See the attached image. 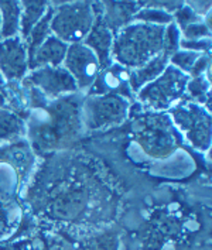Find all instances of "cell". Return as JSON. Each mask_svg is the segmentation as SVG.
Instances as JSON below:
<instances>
[{"instance_id": "obj_1", "label": "cell", "mask_w": 212, "mask_h": 250, "mask_svg": "<svg viewBox=\"0 0 212 250\" xmlns=\"http://www.w3.org/2000/svg\"><path fill=\"white\" fill-rule=\"evenodd\" d=\"M164 27L132 21L115 33L113 61L134 69L163 51Z\"/></svg>"}, {"instance_id": "obj_2", "label": "cell", "mask_w": 212, "mask_h": 250, "mask_svg": "<svg viewBox=\"0 0 212 250\" xmlns=\"http://www.w3.org/2000/svg\"><path fill=\"white\" fill-rule=\"evenodd\" d=\"M51 6L54 36L68 45L84 42L96 19L95 1H51Z\"/></svg>"}, {"instance_id": "obj_3", "label": "cell", "mask_w": 212, "mask_h": 250, "mask_svg": "<svg viewBox=\"0 0 212 250\" xmlns=\"http://www.w3.org/2000/svg\"><path fill=\"white\" fill-rule=\"evenodd\" d=\"M130 112V102L119 95H85L81 104L82 127L104 130L122 125Z\"/></svg>"}, {"instance_id": "obj_4", "label": "cell", "mask_w": 212, "mask_h": 250, "mask_svg": "<svg viewBox=\"0 0 212 250\" xmlns=\"http://www.w3.org/2000/svg\"><path fill=\"white\" fill-rule=\"evenodd\" d=\"M190 77L180 69L169 65L159 78L143 86L137 95L140 104L156 110L171 109L186 95Z\"/></svg>"}, {"instance_id": "obj_5", "label": "cell", "mask_w": 212, "mask_h": 250, "mask_svg": "<svg viewBox=\"0 0 212 250\" xmlns=\"http://www.w3.org/2000/svg\"><path fill=\"white\" fill-rule=\"evenodd\" d=\"M171 116L190 145L199 151L211 150V113L192 101L171 107Z\"/></svg>"}, {"instance_id": "obj_6", "label": "cell", "mask_w": 212, "mask_h": 250, "mask_svg": "<svg viewBox=\"0 0 212 250\" xmlns=\"http://www.w3.org/2000/svg\"><path fill=\"white\" fill-rule=\"evenodd\" d=\"M27 82L47 99L55 101L78 93V86L64 66H42L28 72Z\"/></svg>"}, {"instance_id": "obj_7", "label": "cell", "mask_w": 212, "mask_h": 250, "mask_svg": "<svg viewBox=\"0 0 212 250\" xmlns=\"http://www.w3.org/2000/svg\"><path fill=\"white\" fill-rule=\"evenodd\" d=\"M63 66L74 78L81 93H86L89 91L102 69L96 55L84 42L71 44L68 47Z\"/></svg>"}, {"instance_id": "obj_8", "label": "cell", "mask_w": 212, "mask_h": 250, "mask_svg": "<svg viewBox=\"0 0 212 250\" xmlns=\"http://www.w3.org/2000/svg\"><path fill=\"white\" fill-rule=\"evenodd\" d=\"M28 72L26 41L20 36L0 40V75L4 82L24 81Z\"/></svg>"}, {"instance_id": "obj_9", "label": "cell", "mask_w": 212, "mask_h": 250, "mask_svg": "<svg viewBox=\"0 0 212 250\" xmlns=\"http://www.w3.org/2000/svg\"><path fill=\"white\" fill-rule=\"evenodd\" d=\"M105 93L119 95L122 98L127 99L129 102H132L134 92L130 86V69L115 61L106 68H102L86 95H105Z\"/></svg>"}, {"instance_id": "obj_10", "label": "cell", "mask_w": 212, "mask_h": 250, "mask_svg": "<svg viewBox=\"0 0 212 250\" xmlns=\"http://www.w3.org/2000/svg\"><path fill=\"white\" fill-rule=\"evenodd\" d=\"M96 19L89 34L84 40V44L91 48L96 55L98 61L102 68H106L113 62V41L115 33L106 26V23L101 14V1H95Z\"/></svg>"}, {"instance_id": "obj_11", "label": "cell", "mask_w": 212, "mask_h": 250, "mask_svg": "<svg viewBox=\"0 0 212 250\" xmlns=\"http://www.w3.org/2000/svg\"><path fill=\"white\" fill-rule=\"evenodd\" d=\"M68 47L66 42L57 39L54 34L50 36L28 60L30 71L42 66H61L64 64Z\"/></svg>"}, {"instance_id": "obj_12", "label": "cell", "mask_w": 212, "mask_h": 250, "mask_svg": "<svg viewBox=\"0 0 212 250\" xmlns=\"http://www.w3.org/2000/svg\"><path fill=\"white\" fill-rule=\"evenodd\" d=\"M142 7V1H101L102 19L113 33L132 23L133 16Z\"/></svg>"}, {"instance_id": "obj_13", "label": "cell", "mask_w": 212, "mask_h": 250, "mask_svg": "<svg viewBox=\"0 0 212 250\" xmlns=\"http://www.w3.org/2000/svg\"><path fill=\"white\" fill-rule=\"evenodd\" d=\"M169 65H170V57L161 51L156 57H153L150 61L145 62L143 65L130 69V86L134 95L143 86H146L147 83L159 78Z\"/></svg>"}, {"instance_id": "obj_14", "label": "cell", "mask_w": 212, "mask_h": 250, "mask_svg": "<svg viewBox=\"0 0 212 250\" xmlns=\"http://www.w3.org/2000/svg\"><path fill=\"white\" fill-rule=\"evenodd\" d=\"M20 1L0 0V40L20 36Z\"/></svg>"}, {"instance_id": "obj_15", "label": "cell", "mask_w": 212, "mask_h": 250, "mask_svg": "<svg viewBox=\"0 0 212 250\" xmlns=\"http://www.w3.org/2000/svg\"><path fill=\"white\" fill-rule=\"evenodd\" d=\"M21 4V19H20V37L26 41L30 31L36 26L44 14L48 12L51 3L45 0H24Z\"/></svg>"}, {"instance_id": "obj_16", "label": "cell", "mask_w": 212, "mask_h": 250, "mask_svg": "<svg viewBox=\"0 0 212 250\" xmlns=\"http://www.w3.org/2000/svg\"><path fill=\"white\" fill-rule=\"evenodd\" d=\"M27 133L26 120L7 107L0 109V145L23 137Z\"/></svg>"}, {"instance_id": "obj_17", "label": "cell", "mask_w": 212, "mask_h": 250, "mask_svg": "<svg viewBox=\"0 0 212 250\" xmlns=\"http://www.w3.org/2000/svg\"><path fill=\"white\" fill-rule=\"evenodd\" d=\"M51 3V1H50ZM54 7L50 6L48 12L44 14V17L41 19L40 21L33 27V30L30 31L28 37L26 39L27 45V53H28V60L31 58V55L37 51V48L40 47L41 44L48 39L50 36H53L51 31V20H53Z\"/></svg>"}, {"instance_id": "obj_18", "label": "cell", "mask_w": 212, "mask_h": 250, "mask_svg": "<svg viewBox=\"0 0 212 250\" xmlns=\"http://www.w3.org/2000/svg\"><path fill=\"white\" fill-rule=\"evenodd\" d=\"M186 95L192 99V102L204 106L205 110L211 113V82L205 77L190 78L187 83Z\"/></svg>"}, {"instance_id": "obj_19", "label": "cell", "mask_w": 212, "mask_h": 250, "mask_svg": "<svg viewBox=\"0 0 212 250\" xmlns=\"http://www.w3.org/2000/svg\"><path fill=\"white\" fill-rule=\"evenodd\" d=\"M132 21L145 23V24H150V26L166 27L172 23V14L163 12L156 7L143 6V3H142V7L133 16Z\"/></svg>"}, {"instance_id": "obj_20", "label": "cell", "mask_w": 212, "mask_h": 250, "mask_svg": "<svg viewBox=\"0 0 212 250\" xmlns=\"http://www.w3.org/2000/svg\"><path fill=\"white\" fill-rule=\"evenodd\" d=\"M201 54L192 53V51H187V50H178L175 53L170 55V65L174 68L180 69L184 74H190V71L192 69V66L195 64V61L198 60Z\"/></svg>"}, {"instance_id": "obj_21", "label": "cell", "mask_w": 212, "mask_h": 250, "mask_svg": "<svg viewBox=\"0 0 212 250\" xmlns=\"http://www.w3.org/2000/svg\"><path fill=\"white\" fill-rule=\"evenodd\" d=\"M180 42H181V31L174 23L164 27V34H163V53H166L169 57L172 55L175 51L180 50Z\"/></svg>"}, {"instance_id": "obj_22", "label": "cell", "mask_w": 212, "mask_h": 250, "mask_svg": "<svg viewBox=\"0 0 212 250\" xmlns=\"http://www.w3.org/2000/svg\"><path fill=\"white\" fill-rule=\"evenodd\" d=\"M202 21V17H199L198 14L195 13L190 6H187L186 1L181 4V7L172 14V23L178 27L180 30L186 28V27L191 26Z\"/></svg>"}, {"instance_id": "obj_23", "label": "cell", "mask_w": 212, "mask_h": 250, "mask_svg": "<svg viewBox=\"0 0 212 250\" xmlns=\"http://www.w3.org/2000/svg\"><path fill=\"white\" fill-rule=\"evenodd\" d=\"M190 78L205 77L211 82V54H201L188 74Z\"/></svg>"}, {"instance_id": "obj_24", "label": "cell", "mask_w": 212, "mask_h": 250, "mask_svg": "<svg viewBox=\"0 0 212 250\" xmlns=\"http://www.w3.org/2000/svg\"><path fill=\"white\" fill-rule=\"evenodd\" d=\"M180 31H181V39L183 40L211 39V30L204 24V21L191 24V26L186 27Z\"/></svg>"}, {"instance_id": "obj_25", "label": "cell", "mask_w": 212, "mask_h": 250, "mask_svg": "<svg viewBox=\"0 0 212 250\" xmlns=\"http://www.w3.org/2000/svg\"><path fill=\"white\" fill-rule=\"evenodd\" d=\"M211 39H201V40H183L180 42V48L192 51L197 54H211Z\"/></svg>"}, {"instance_id": "obj_26", "label": "cell", "mask_w": 212, "mask_h": 250, "mask_svg": "<svg viewBox=\"0 0 212 250\" xmlns=\"http://www.w3.org/2000/svg\"><path fill=\"white\" fill-rule=\"evenodd\" d=\"M143 6H148V7H156L160 9L163 12H167V13L174 14L184 1H142Z\"/></svg>"}, {"instance_id": "obj_27", "label": "cell", "mask_w": 212, "mask_h": 250, "mask_svg": "<svg viewBox=\"0 0 212 250\" xmlns=\"http://www.w3.org/2000/svg\"><path fill=\"white\" fill-rule=\"evenodd\" d=\"M187 6H190L199 17H204L205 14L211 13V1H186Z\"/></svg>"}, {"instance_id": "obj_28", "label": "cell", "mask_w": 212, "mask_h": 250, "mask_svg": "<svg viewBox=\"0 0 212 250\" xmlns=\"http://www.w3.org/2000/svg\"><path fill=\"white\" fill-rule=\"evenodd\" d=\"M6 102H7L6 89H4V86H0V109L1 107H6Z\"/></svg>"}, {"instance_id": "obj_29", "label": "cell", "mask_w": 212, "mask_h": 250, "mask_svg": "<svg viewBox=\"0 0 212 250\" xmlns=\"http://www.w3.org/2000/svg\"><path fill=\"white\" fill-rule=\"evenodd\" d=\"M6 85V82H4V79H3V77L0 75V86H4Z\"/></svg>"}]
</instances>
